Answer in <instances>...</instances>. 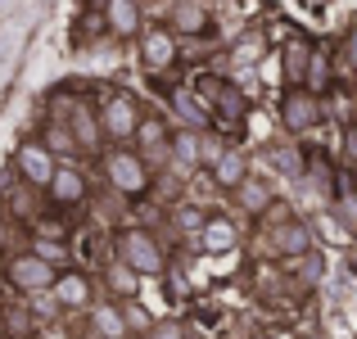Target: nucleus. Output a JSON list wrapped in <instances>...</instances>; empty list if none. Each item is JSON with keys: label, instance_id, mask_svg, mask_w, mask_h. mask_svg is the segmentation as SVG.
Masks as SVG:
<instances>
[{"label": "nucleus", "instance_id": "nucleus-1", "mask_svg": "<svg viewBox=\"0 0 357 339\" xmlns=\"http://www.w3.org/2000/svg\"><path fill=\"white\" fill-rule=\"evenodd\" d=\"M195 96L208 105V113L222 122V127H240L244 113H249V100H244V91L236 86V82L213 77V73H204V77L195 82Z\"/></svg>", "mask_w": 357, "mask_h": 339}, {"label": "nucleus", "instance_id": "nucleus-2", "mask_svg": "<svg viewBox=\"0 0 357 339\" xmlns=\"http://www.w3.org/2000/svg\"><path fill=\"white\" fill-rule=\"evenodd\" d=\"M105 176H109V186H114L118 195L140 199V195L149 190V181H154V167H149L136 149H109L105 154Z\"/></svg>", "mask_w": 357, "mask_h": 339}, {"label": "nucleus", "instance_id": "nucleus-3", "mask_svg": "<svg viewBox=\"0 0 357 339\" xmlns=\"http://www.w3.org/2000/svg\"><path fill=\"white\" fill-rule=\"evenodd\" d=\"M271 218H276V226H267L271 253H280V258H289V262L312 253V226L303 218H294V213H285V209H271Z\"/></svg>", "mask_w": 357, "mask_h": 339}, {"label": "nucleus", "instance_id": "nucleus-4", "mask_svg": "<svg viewBox=\"0 0 357 339\" xmlns=\"http://www.w3.org/2000/svg\"><path fill=\"white\" fill-rule=\"evenodd\" d=\"M14 167H18V176H23L32 190H50L54 176H59V158L50 154L45 140H23L18 154H14Z\"/></svg>", "mask_w": 357, "mask_h": 339}, {"label": "nucleus", "instance_id": "nucleus-5", "mask_svg": "<svg viewBox=\"0 0 357 339\" xmlns=\"http://www.w3.org/2000/svg\"><path fill=\"white\" fill-rule=\"evenodd\" d=\"M140 122H145V118H140L136 100H131L127 91L105 96V105H100V127H105V140H114V145H122V140H136Z\"/></svg>", "mask_w": 357, "mask_h": 339}, {"label": "nucleus", "instance_id": "nucleus-6", "mask_svg": "<svg viewBox=\"0 0 357 339\" xmlns=\"http://www.w3.org/2000/svg\"><path fill=\"white\" fill-rule=\"evenodd\" d=\"M118 258L127 262L131 271H140V276H158V271H163V249H158V240L149 231H140V226H127V231L118 235Z\"/></svg>", "mask_w": 357, "mask_h": 339}, {"label": "nucleus", "instance_id": "nucleus-7", "mask_svg": "<svg viewBox=\"0 0 357 339\" xmlns=\"http://www.w3.org/2000/svg\"><path fill=\"white\" fill-rule=\"evenodd\" d=\"M5 276H9V285L23 289V294H41V289H54L59 271H54L45 258H36V253L27 249V253H14V258H9Z\"/></svg>", "mask_w": 357, "mask_h": 339}, {"label": "nucleus", "instance_id": "nucleus-8", "mask_svg": "<svg viewBox=\"0 0 357 339\" xmlns=\"http://www.w3.org/2000/svg\"><path fill=\"white\" fill-rule=\"evenodd\" d=\"M140 63L145 73H167L176 63V32L172 27H145L140 32Z\"/></svg>", "mask_w": 357, "mask_h": 339}, {"label": "nucleus", "instance_id": "nucleus-9", "mask_svg": "<svg viewBox=\"0 0 357 339\" xmlns=\"http://www.w3.org/2000/svg\"><path fill=\"white\" fill-rule=\"evenodd\" d=\"M280 122L289 131H307L321 122V96H312L307 86H289V96L280 100Z\"/></svg>", "mask_w": 357, "mask_h": 339}, {"label": "nucleus", "instance_id": "nucleus-10", "mask_svg": "<svg viewBox=\"0 0 357 339\" xmlns=\"http://www.w3.org/2000/svg\"><path fill=\"white\" fill-rule=\"evenodd\" d=\"M136 154L145 158L149 167H163V163H172V131L163 127L158 118H145L140 122V131H136Z\"/></svg>", "mask_w": 357, "mask_h": 339}, {"label": "nucleus", "instance_id": "nucleus-11", "mask_svg": "<svg viewBox=\"0 0 357 339\" xmlns=\"http://www.w3.org/2000/svg\"><path fill=\"white\" fill-rule=\"evenodd\" d=\"M50 299L59 308H91V299H96V285H91L86 271H59V280H54Z\"/></svg>", "mask_w": 357, "mask_h": 339}, {"label": "nucleus", "instance_id": "nucleus-12", "mask_svg": "<svg viewBox=\"0 0 357 339\" xmlns=\"http://www.w3.org/2000/svg\"><path fill=\"white\" fill-rule=\"evenodd\" d=\"M208 163V154H204V131H172V167L176 172H185L190 176L195 167H204Z\"/></svg>", "mask_w": 357, "mask_h": 339}, {"label": "nucleus", "instance_id": "nucleus-13", "mask_svg": "<svg viewBox=\"0 0 357 339\" xmlns=\"http://www.w3.org/2000/svg\"><path fill=\"white\" fill-rule=\"evenodd\" d=\"M213 27V14L204 0H181V5L172 9V32L176 36H208Z\"/></svg>", "mask_w": 357, "mask_h": 339}, {"label": "nucleus", "instance_id": "nucleus-14", "mask_svg": "<svg viewBox=\"0 0 357 339\" xmlns=\"http://www.w3.org/2000/svg\"><path fill=\"white\" fill-rule=\"evenodd\" d=\"M208 176H213L218 190H244V181H249V158H244L240 149H227V154L208 167Z\"/></svg>", "mask_w": 357, "mask_h": 339}, {"label": "nucleus", "instance_id": "nucleus-15", "mask_svg": "<svg viewBox=\"0 0 357 339\" xmlns=\"http://www.w3.org/2000/svg\"><path fill=\"white\" fill-rule=\"evenodd\" d=\"M105 27L114 36H140V0H109L105 5Z\"/></svg>", "mask_w": 357, "mask_h": 339}, {"label": "nucleus", "instance_id": "nucleus-16", "mask_svg": "<svg viewBox=\"0 0 357 339\" xmlns=\"http://www.w3.org/2000/svg\"><path fill=\"white\" fill-rule=\"evenodd\" d=\"M127 312H122L118 303H96L91 308V331L96 339H127Z\"/></svg>", "mask_w": 357, "mask_h": 339}, {"label": "nucleus", "instance_id": "nucleus-17", "mask_svg": "<svg viewBox=\"0 0 357 339\" xmlns=\"http://www.w3.org/2000/svg\"><path fill=\"white\" fill-rule=\"evenodd\" d=\"M50 199L59 204V209H77V204L86 199V176H82L77 167H59V176H54V186H50Z\"/></svg>", "mask_w": 357, "mask_h": 339}, {"label": "nucleus", "instance_id": "nucleus-18", "mask_svg": "<svg viewBox=\"0 0 357 339\" xmlns=\"http://www.w3.org/2000/svg\"><path fill=\"white\" fill-rule=\"evenodd\" d=\"M312 41L307 36H289V45H285V77L294 82V86H303L307 82V68H312Z\"/></svg>", "mask_w": 357, "mask_h": 339}, {"label": "nucleus", "instance_id": "nucleus-19", "mask_svg": "<svg viewBox=\"0 0 357 339\" xmlns=\"http://www.w3.org/2000/svg\"><path fill=\"white\" fill-rule=\"evenodd\" d=\"M68 127H73V136H77V145H82V149H100V140H105V127H100V113H91L86 105H77V109H73Z\"/></svg>", "mask_w": 357, "mask_h": 339}, {"label": "nucleus", "instance_id": "nucleus-20", "mask_svg": "<svg viewBox=\"0 0 357 339\" xmlns=\"http://www.w3.org/2000/svg\"><path fill=\"white\" fill-rule=\"evenodd\" d=\"M199 244L208 253H231L236 249V226H231L227 218H208V226L199 231Z\"/></svg>", "mask_w": 357, "mask_h": 339}, {"label": "nucleus", "instance_id": "nucleus-21", "mask_svg": "<svg viewBox=\"0 0 357 339\" xmlns=\"http://www.w3.org/2000/svg\"><path fill=\"white\" fill-rule=\"evenodd\" d=\"M41 140L50 145V154H54V158H59V154H77V149H82V145H77V136H73V127H59V122H50Z\"/></svg>", "mask_w": 357, "mask_h": 339}, {"label": "nucleus", "instance_id": "nucleus-22", "mask_svg": "<svg viewBox=\"0 0 357 339\" xmlns=\"http://www.w3.org/2000/svg\"><path fill=\"white\" fill-rule=\"evenodd\" d=\"M136 285H140V271H131L122 258L109 262V289H118L122 299H131V294H136Z\"/></svg>", "mask_w": 357, "mask_h": 339}, {"label": "nucleus", "instance_id": "nucleus-23", "mask_svg": "<svg viewBox=\"0 0 357 339\" xmlns=\"http://www.w3.org/2000/svg\"><path fill=\"white\" fill-rule=\"evenodd\" d=\"M236 195H240V204H244V209H249V213H258V218L276 209V199H271V190H267V186H249V181H244V190H236Z\"/></svg>", "mask_w": 357, "mask_h": 339}, {"label": "nucleus", "instance_id": "nucleus-24", "mask_svg": "<svg viewBox=\"0 0 357 339\" xmlns=\"http://www.w3.org/2000/svg\"><path fill=\"white\" fill-rule=\"evenodd\" d=\"M172 105H176V113L185 118V127H190V131H204V122H208V113H204L199 105H195V96H185V91H176V96H172Z\"/></svg>", "mask_w": 357, "mask_h": 339}, {"label": "nucleus", "instance_id": "nucleus-25", "mask_svg": "<svg viewBox=\"0 0 357 339\" xmlns=\"http://www.w3.org/2000/svg\"><path fill=\"white\" fill-rule=\"evenodd\" d=\"M307 91H312V96H321L326 86H331V59H326L321 50L312 54V68H307V82H303Z\"/></svg>", "mask_w": 357, "mask_h": 339}, {"label": "nucleus", "instance_id": "nucleus-26", "mask_svg": "<svg viewBox=\"0 0 357 339\" xmlns=\"http://www.w3.org/2000/svg\"><path fill=\"white\" fill-rule=\"evenodd\" d=\"M32 253H36V258H45L50 267H59V262L68 258V244H63V240H41V235H36V240H32Z\"/></svg>", "mask_w": 357, "mask_h": 339}, {"label": "nucleus", "instance_id": "nucleus-27", "mask_svg": "<svg viewBox=\"0 0 357 339\" xmlns=\"http://www.w3.org/2000/svg\"><path fill=\"white\" fill-rule=\"evenodd\" d=\"M172 218H176V226H181V231H195V235H199L204 226H208V218H204L199 209H185V204H181V209L172 213Z\"/></svg>", "mask_w": 357, "mask_h": 339}, {"label": "nucleus", "instance_id": "nucleus-28", "mask_svg": "<svg viewBox=\"0 0 357 339\" xmlns=\"http://www.w3.org/2000/svg\"><path fill=\"white\" fill-rule=\"evenodd\" d=\"M145 339H185V326L181 322H158V326H149Z\"/></svg>", "mask_w": 357, "mask_h": 339}, {"label": "nucleus", "instance_id": "nucleus-29", "mask_svg": "<svg viewBox=\"0 0 357 339\" xmlns=\"http://www.w3.org/2000/svg\"><path fill=\"white\" fill-rule=\"evenodd\" d=\"M340 218L349 226H357V195H340Z\"/></svg>", "mask_w": 357, "mask_h": 339}, {"label": "nucleus", "instance_id": "nucleus-30", "mask_svg": "<svg viewBox=\"0 0 357 339\" xmlns=\"http://www.w3.org/2000/svg\"><path fill=\"white\" fill-rule=\"evenodd\" d=\"M344 154L357 163V118H349V131H344Z\"/></svg>", "mask_w": 357, "mask_h": 339}, {"label": "nucleus", "instance_id": "nucleus-31", "mask_svg": "<svg viewBox=\"0 0 357 339\" xmlns=\"http://www.w3.org/2000/svg\"><path fill=\"white\" fill-rule=\"evenodd\" d=\"M36 339H68L63 326H45V331H36Z\"/></svg>", "mask_w": 357, "mask_h": 339}, {"label": "nucleus", "instance_id": "nucleus-32", "mask_svg": "<svg viewBox=\"0 0 357 339\" xmlns=\"http://www.w3.org/2000/svg\"><path fill=\"white\" fill-rule=\"evenodd\" d=\"M0 218H5V199H0Z\"/></svg>", "mask_w": 357, "mask_h": 339}, {"label": "nucleus", "instance_id": "nucleus-33", "mask_svg": "<svg viewBox=\"0 0 357 339\" xmlns=\"http://www.w3.org/2000/svg\"><path fill=\"white\" fill-rule=\"evenodd\" d=\"M303 339H321V335H303Z\"/></svg>", "mask_w": 357, "mask_h": 339}]
</instances>
